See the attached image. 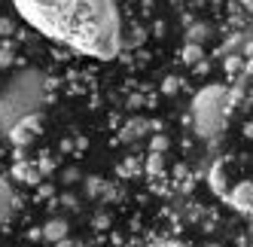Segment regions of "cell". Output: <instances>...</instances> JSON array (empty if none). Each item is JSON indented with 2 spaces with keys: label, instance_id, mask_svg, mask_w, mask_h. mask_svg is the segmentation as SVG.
<instances>
[{
  "label": "cell",
  "instance_id": "6da1fadb",
  "mask_svg": "<svg viewBox=\"0 0 253 247\" xmlns=\"http://www.w3.org/2000/svg\"><path fill=\"white\" fill-rule=\"evenodd\" d=\"M25 19L49 37L64 40L98 58H110L119 46V19L113 0H15Z\"/></svg>",
  "mask_w": 253,
  "mask_h": 247
},
{
  "label": "cell",
  "instance_id": "ba28073f",
  "mask_svg": "<svg viewBox=\"0 0 253 247\" xmlns=\"http://www.w3.org/2000/svg\"><path fill=\"white\" fill-rule=\"evenodd\" d=\"M205 37H208V28H205V25H192L189 34H186V40H189L192 46H195V43H202Z\"/></svg>",
  "mask_w": 253,
  "mask_h": 247
},
{
  "label": "cell",
  "instance_id": "5b68a950",
  "mask_svg": "<svg viewBox=\"0 0 253 247\" xmlns=\"http://www.w3.org/2000/svg\"><path fill=\"white\" fill-rule=\"evenodd\" d=\"M34 128H37V116H31V119H22L19 125H15L12 131H9V137H12V144H28V140L34 137Z\"/></svg>",
  "mask_w": 253,
  "mask_h": 247
},
{
  "label": "cell",
  "instance_id": "3957f363",
  "mask_svg": "<svg viewBox=\"0 0 253 247\" xmlns=\"http://www.w3.org/2000/svg\"><path fill=\"white\" fill-rule=\"evenodd\" d=\"M226 119H229V92L223 85H208L195 95L192 101V122H195V131L213 140L226 128Z\"/></svg>",
  "mask_w": 253,
  "mask_h": 247
},
{
  "label": "cell",
  "instance_id": "9c48e42d",
  "mask_svg": "<svg viewBox=\"0 0 253 247\" xmlns=\"http://www.w3.org/2000/svg\"><path fill=\"white\" fill-rule=\"evenodd\" d=\"M165 147H168V137H165V134L153 137V150H165Z\"/></svg>",
  "mask_w": 253,
  "mask_h": 247
},
{
  "label": "cell",
  "instance_id": "30bf717a",
  "mask_svg": "<svg viewBox=\"0 0 253 247\" xmlns=\"http://www.w3.org/2000/svg\"><path fill=\"white\" fill-rule=\"evenodd\" d=\"M12 31V22L9 19H0V34H9Z\"/></svg>",
  "mask_w": 253,
  "mask_h": 247
},
{
  "label": "cell",
  "instance_id": "7a4b0ae2",
  "mask_svg": "<svg viewBox=\"0 0 253 247\" xmlns=\"http://www.w3.org/2000/svg\"><path fill=\"white\" fill-rule=\"evenodd\" d=\"M46 98V77L40 70H19L0 89V134H9L22 119L40 113Z\"/></svg>",
  "mask_w": 253,
  "mask_h": 247
},
{
  "label": "cell",
  "instance_id": "277c9868",
  "mask_svg": "<svg viewBox=\"0 0 253 247\" xmlns=\"http://www.w3.org/2000/svg\"><path fill=\"white\" fill-rule=\"evenodd\" d=\"M15 207H19V196H15V189H12L3 177H0V226L12 220Z\"/></svg>",
  "mask_w": 253,
  "mask_h": 247
},
{
  "label": "cell",
  "instance_id": "52a82bcc",
  "mask_svg": "<svg viewBox=\"0 0 253 247\" xmlns=\"http://www.w3.org/2000/svg\"><path fill=\"white\" fill-rule=\"evenodd\" d=\"M67 235V220H49L46 226H43V238H49V241H61Z\"/></svg>",
  "mask_w": 253,
  "mask_h": 247
},
{
  "label": "cell",
  "instance_id": "8992f818",
  "mask_svg": "<svg viewBox=\"0 0 253 247\" xmlns=\"http://www.w3.org/2000/svg\"><path fill=\"white\" fill-rule=\"evenodd\" d=\"M229 202H232L235 207H238L241 214H247V210H250V183H247V180H241L238 186L232 189V196H229Z\"/></svg>",
  "mask_w": 253,
  "mask_h": 247
}]
</instances>
